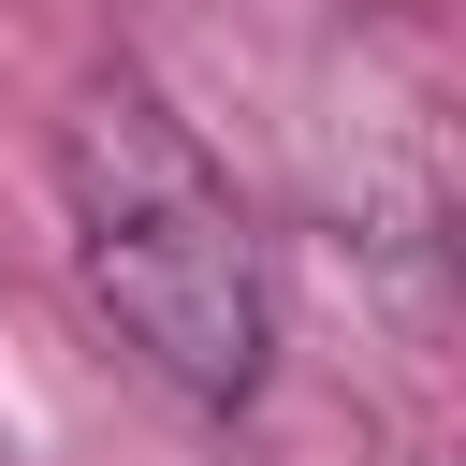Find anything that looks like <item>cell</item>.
Segmentation results:
<instances>
[{
  "instance_id": "6da1fadb",
  "label": "cell",
  "mask_w": 466,
  "mask_h": 466,
  "mask_svg": "<svg viewBox=\"0 0 466 466\" xmlns=\"http://www.w3.org/2000/svg\"><path fill=\"white\" fill-rule=\"evenodd\" d=\"M58 204H73V277L87 306L131 335L146 379H175L189 408H248L277 364V306H262V248L218 189V160L160 116V87L102 73L58 116Z\"/></svg>"
}]
</instances>
